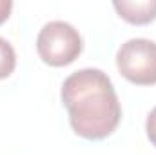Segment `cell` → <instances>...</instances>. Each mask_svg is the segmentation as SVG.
Here are the masks:
<instances>
[{
	"label": "cell",
	"mask_w": 156,
	"mask_h": 155,
	"mask_svg": "<svg viewBox=\"0 0 156 155\" xmlns=\"http://www.w3.org/2000/svg\"><path fill=\"white\" fill-rule=\"evenodd\" d=\"M113 7L125 22L134 26H145L156 20V0H142V2L115 0Z\"/></svg>",
	"instance_id": "277c9868"
},
{
	"label": "cell",
	"mask_w": 156,
	"mask_h": 155,
	"mask_svg": "<svg viewBox=\"0 0 156 155\" xmlns=\"http://www.w3.org/2000/svg\"><path fill=\"white\" fill-rule=\"evenodd\" d=\"M69 122L78 137L102 141L120 124L122 106L107 73L96 68H83L71 73L60 89Z\"/></svg>",
	"instance_id": "6da1fadb"
},
{
	"label": "cell",
	"mask_w": 156,
	"mask_h": 155,
	"mask_svg": "<svg viewBox=\"0 0 156 155\" xmlns=\"http://www.w3.org/2000/svg\"><path fill=\"white\" fill-rule=\"evenodd\" d=\"M16 68V53L13 46L0 37V80L7 78Z\"/></svg>",
	"instance_id": "5b68a950"
},
{
	"label": "cell",
	"mask_w": 156,
	"mask_h": 155,
	"mask_svg": "<svg viewBox=\"0 0 156 155\" xmlns=\"http://www.w3.org/2000/svg\"><path fill=\"white\" fill-rule=\"evenodd\" d=\"M11 9H13V2L11 0H0V24H4L9 18Z\"/></svg>",
	"instance_id": "52a82bcc"
},
{
	"label": "cell",
	"mask_w": 156,
	"mask_h": 155,
	"mask_svg": "<svg viewBox=\"0 0 156 155\" xmlns=\"http://www.w3.org/2000/svg\"><path fill=\"white\" fill-rule=\"evenodd\" d=\"M145 133H147V139L151 141V144L156 148V106L149 112L147 120H145Z\"/></svg>",
	"instance_id": "8992f818"
},
{
	"label": "cell",
	"mask_w": 156,
	"mask_h": 155,
	"mask_svg": "<svg viewBox=\"0 0 156 155\" xmlns=\"http://www.w3.org/2000/svg\"><path fill=\"white\" fill-rule=\"evenodd\" d=\"M83 49V40L75 26L64 20H51L40 29L37 37L38 57L53 68L69 66Z\"/></svg>",
	"instance_id": "7a4b0ae2"
},
{
	"label": "cell",
	"mask_w": 156,
	"mask_h": 155,
	"mask_svg": "<svg viewBox=\"0 0 156 155\" xmlns=\"http://www.w3.org/2000/svg\"><path fill=\"white\" fill-rule=\"evenodd\" d=\"M120 75L136 86L156 84V42L149 39H131L116 53Z\"/></svg>",
	"instance_id": "3957f363"
}]
</instances>
